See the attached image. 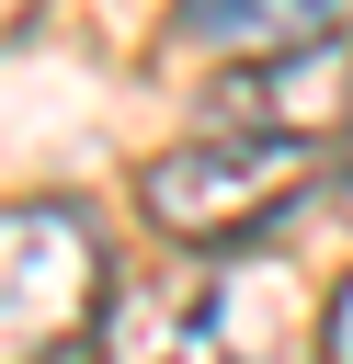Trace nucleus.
Returning a JSON list of instances; mask_svg holds the SVG:
<instances>
[{
    "instance_id": "obj_1",
    "label": "nucleus",
    "mask_w": 353,
    "mask_h": 364,
    "mask_svg": "<svg viewBox=\"0 0 353 364\" xmlns=\"http://www.w3.org/2000/svg\"><path fill=\"white\" fill-rule=\"evenodd\" d=\"M102 296H114V273H102V239L80 205H57V193L0 205V364L80 353Z\"/></svg>"
},
{
    "instance_id": "obj_2",
    "label": "nucleus",
    "mask_w": 353,
    "mask_h": 364,
    "mask_svg": "<svg viewBox=\"0 0 353 364\" xmlns=\"http://www.w3.org/2000/svg\"><path fill=\"white\" fill-rule=\"evenodd\" d=\"M296 193H307V148H262V136H194V148H159V159L137 171L148 228L182 239V250L262 239Z\"/></svg>"
},
{
    "instance_id": "obj_3",
    "label": "nucleus",
    "mask_w": 353,
    "mask_h": 364,
    "mask_svg": "<svg viewBox=\"0 0 353 364\" xmlns=\"http://www.w3.org/2000/svg\"><path fill=\"white\" fill-rule=\"evenodd\" d=\"M216 136H262V148H319L353 136V46H273V57H228V80L205 91Z\"/></svg>"
},
{
    "instance_id": "obj_4",
    "label": "nucleus",
    "mask_w": 353,
    "mask_h": 364,
    "mask_svg": "<svg viewBox=\"0 0 353 364\" xmlns=\"http://www.w3.org/2000/svg\"><path fill=\"white\" fill-rule=\"evenodd\" d=\"M91 364H239L228 318H216V284L159 262V273H125L91 318Z\"/></svg>"
},
{
    "instance_id": "obj_5",
    "label": "nucleus",
    "mask_w": 353,
    "mask_h": 364,
    "mask_svg": "<svg viewBox=\"0 0 353 364\" xmlns=\"http://www.w3.org/2000/svg\"><path fill=\"white\" fill-rule=\"evenodd\" d=\"M353 0H182V46L216 57H273V46H330Z\"/></svg>"
},
{
    "instance_id": "obj_6",
    "label": "nucleus",
    "mask_w": 353,
    "mask_h": 364,
    "mask_svg": "<svg viewBox=\"0 0 353 364\" xmlns=\"http://www.w3.org/2000/svg\"><path fill=\"white\" fill-rule=\"evenodd\" d=\"M319 353L353 364V273H342V296H330V318H319Z\"/></svg>"
},
{
    "instance_id": "obj_7",
    "label": "nucleus",
    "mask_w": 353,
    "mask_h": 364,
    "mask_svg": "<svg viewBox=\"0 0 353 364\" xmlns=\"http://www.w3.org/2000/svg\"><path fill=\"white\" fill-rule=\"evenodd\" d=\"M34 11H46V0H0V46H11V34H34Z\"/></svg>"
},
{
    "instance_id": "obj_8",
    "label": "nucleus",
    "mask_w": 353,
    "mask_h": 364,
    "mask_svg": "<svg viewBox=\"0 0 353 364\" xmlns=\"http://www.w3.org/2000/svg\"><path fill=\"white\" fill-rule=\"evenodd\" d=\"M342 171H353V136H342Z\"/></svg>"
}]
</instances>
